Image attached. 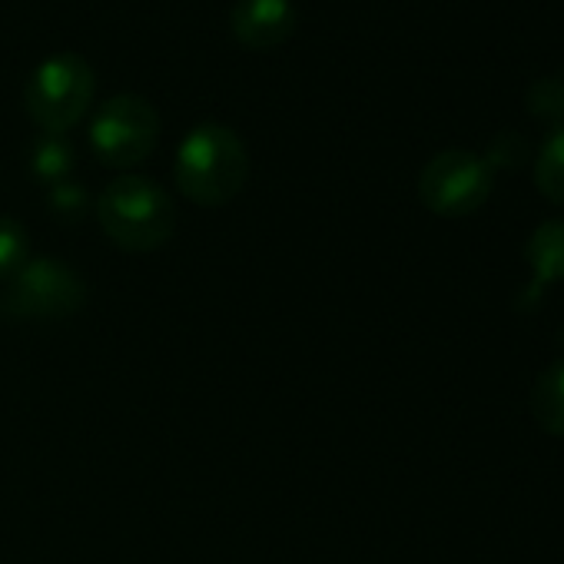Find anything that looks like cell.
<instances>
[{
    "instance_id": "cell-1",
    "label": "cell",
    "mask_w": 564,
    "mask_h": 564,
    "mask_svg": "<svg viewBox=\"0 0 564 564\" xmlns=\"http://www.w3.org/2000/svg\"><path fill=\"white\" fill-rule=\"evenodd\" d=\"M176 186L196 206H226L239 196L249 176V153L236 130L203 120L176 147Z\"/></svg>"
},
{
    "instance_id": "cell-2",
    "label": "cell",
    "mask_w": 564,
    "mask_h": 564,
    "mask_svg": "<svg viewBox=\"0 0 564 564\" xmlns=\"http://www.w3.org/2000/svg\"><path fill=\"white\" fill-rule=\"evenodd\" d=\"M104 232L127 252H153L173 239L176 209L170 193L150 176H117L97 199Z\"/></svg>"
},
{
    "instance_id": "cell-3",
    "label": "cell",
    "mask_w": 564,
    "mask_h": 564,
    "mask_svg": "<svg viewBox=\"0 0 564 564\" xmlns=\"http://www.w3.org/2000/svg\"><path fill=\"white\" fill-rule=\"evenodd\" d=\"M97 77L80 54H54L28 80V113L44 133L74 130L94 104Z\"/></svg>"
},
{
    "instance_id": "cell-4",
    "label": "cell",
    "mask_w": 564,
    "mask_h": 564,
    "mask_svg": "<svg viewBox=\"0 0 564 564\" xmlns=\"http://www.w3.org/2000/svg\"><path fill=\"white\" fill-rule=\"evenodd\" d=\"M87 140L104 166H140L160 143V113L140 94H117L94 113Z\"/></svg>"
},
{
    "instance_id": "cell-5",
    "label": "cell",
    "mask_w": 564,
    "mask_h": 564,
    "mask_svg": "<svg viewBox=\"0 0 564 564\" xmlns=\"http://www.w3.org/2000/svg\"><path fill=\"white\" fill-rule=\"evenodd\" d=\"M87 303V282L64 259H28L4 293V310L14 319H67Z\"/></svg>"
},
{
    "instance_id": "cell-6",
    "label": "cell",
    "mask_w": 564,
    "mask_h": 564,
    "mask_svg": "<svg viewBox=\"0 0 564 564\" xmlns=\"http://www.w3.org/2000/svg\"><path fill=\"white\" fill-rule=\"evenodd\" d=\"M488 193L491 170L471 150H442L419 176V196L438 216H468L488 199Z\"/></svg>"
},
{
    "instance_id": "cell-7",
    "label": "cell",
    "mask_w": 564,
    "mask_h": 564,
    "mask_svg": "<svg viewBox=\"0 0 564 564\" xmlns=\"http://www.w3.org/2000/svg\"><path fill=\"white\" fill-rule=\"evenodd\" d=\"M300 24L293 0H236L229 11V28L239 44L252 51H269L290 41Z\"/></svg>"
},
{
    "instance_id": "cell-8",
    "label": "cell",
    "mask_w": 564,
    "mask_h": 564,
    "mask_svg": "<svg viewBox=\"0 0 564 564\" xmlns=\"http://www.w3.org/2000/svg\"><path fill=\"white\" fill-rule=\"evenodd\" d=\"M74 163H77V153L67 133H41L31 147V173L47 189L57 183H67L74 173Z\"/></svg>"
},
{
    "instance_id": "cell-9",
    "label": "cell",
    "mask_w": 564,
    "mask_h": 564,
    "mask_svg": "<svg viewBox=\"0 0 564 564\" xmlns=\"http://www.w3.org/2000/svg\"><path fill=\"white\" fill-rule=\"evenodd\" d=\"M524 259L534 269L538 282H561L564 279V219L541 223L524 246Z\"/></svg>"
},
{
    "instance_id": "cell-10",
    "label": "cell",
    "mask_w": 564,
    "mask_h": 564,
    "mask_svg": "<svg viewBox=\"0 0 564 564\" xmlns=\"http://www.w3.org/2000/svg\"><path fill=\"white\" fill-rule=\"evenodd\" d=\"M531 412L544 432L564 438V359L538 376L531 392Z\"/></svg>"
},
{
    "instance_id": "cell-11",
    "label": "cell",
    "mask_w": 564,
    "mask_h": 564,
    "mask_svg": "<svg viewBox=\"0 0 564 564\" xmlns=\"http://www.w3.org/2000/svg\"><path fill=\"white\" fill-rule=\"evenodd\" d=\"M534 183L541 196L564 206V123L551 127L534 160Z\"/></svg>"
},
{
    "instance_id": "cell-12",
    "label": "cell",
    "mask_w": 564,
    "mask_h": 564,
    "mask_svg": "<svg viewBox=\"0 0 564 564\" xmlns=\"http://www.w3.org/2000/svg\"><path fill=\"white\" fill-rule=\"evenodd\" d=\"M524 104L528 110L538 117V120H547V123H564V70L551 74V77H538L528 94H524Z\"/></svg>"
},
{
    "instance_id": "cell-13",
    "label": "cell",
    "mask_w": 564,
    "mask_h": 564,
    "mask_svg": "<svg viewBox=\"0 0 564 564\" xmlns=\"http://www.w3.org/2000/svg\"><path fill=\"white\" fill-rule=\"evenodd\" d=\"M28 259H31L28 229L11 216H0V282H8Z\"/></svg>"
},
{
    "instance_id": "cell-14",
    "label": "cell",
    "mask_w": 564,
    "mask_h": 564,
    "mask_svg": "<svg viewBox=\"0 0 564 564\" xmlns=\"http://www.w3.org/2000/svg\"><path fill=\"white\" fill-rule=\"evenodd\" d=\"M47 206H51V213H57L61 219L74 223V219H80V216L87 213L90 193H87V186L67 180V183H57V186L47 189Z\"/></svg>"
},
{
    "instance_id": "cell-15",
    "label": "cell",
    "mask_w": 564,
    "mask_h": 564,
    "mask_svg": "<svg viewBox=\"0 0 564 564\" xmlns=\"http://www.w3.org/2000/svg\"><path fill=\"white\" fill-rule=\"evenodd\" d=\"M524 153H528V147H524V140H521L518 133H498V137L488 143V153H485L481 160H485L488 170L495 173V170H511V166L524 163Z\"/></svg>"
}]
</instances>
